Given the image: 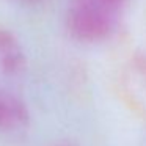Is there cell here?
Masks as SVG:
<instances>
[{
    "label": "cell",
    "instance_id": "277c9868",
    "mask_svg": "<svg viewBox=\"0 0 146 146\" xmlns=\"http://www.w3.org/2000/svg\"><path fill=\"white\" fill-rule=\"evenodd\" d=\"M52 146H79V145H77V143H72V141L64 140V141H58V143H55V145H52Z\"/></svg>",
    "mask_w": 146,
    "mask_h": 146
},
{
    "label": "cell",
    "instance_id": "6da1fadb",
    "mask_svg": "<svg viewBox=\"0 0 146 146\" xmlns=\"http://www.w3.org/2000/svg\"><path fill=\"white\" fill-rule=\"evenodd\" d=\"M127 0H69L66 27L74 39L94 44L108 39L124 17Z\"/></svg>",
    "mask_w": 146,
    "mask_h": 146
},
{
    "label": "cell",
    "instance_id": "7a4b0ae2",
    "mask_svg": "<svg viewBox=\"0 0 146 146\" xmlns=\"http://www.w3.org/2000/svg\"><path fill=\"white\" fill-rule=\"evenodd\" d=\"M25 68V54L17 38L0 29V77L14 79Z\"/></svg>",
    "mask_w": 146,
    "mask_h": 146
},
{
    "label": "cell",
    "instance_id": "3957f363",
    "mask_svg": "<svg viewBox=\"0 0 146 146\" xmlns=\"http://www.w3.org/2000/svg\"><path fill=\"white\" fill-rule=\"evenodd\" d=\"M30 113L25 102L17 96L0 91V130L17 132L29 126Z\"/></svg>",
    "mask_w": 146,
    "mask_h": 146
}]
</instances>
